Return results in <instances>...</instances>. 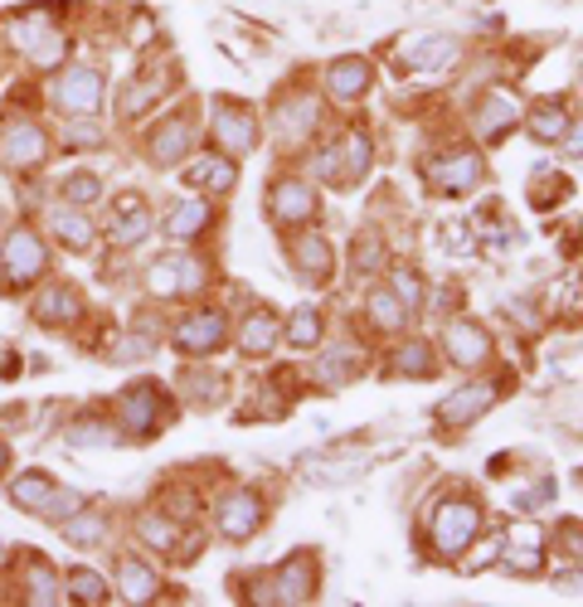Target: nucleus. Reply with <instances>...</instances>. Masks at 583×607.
<instances>
[{
  "mask_svg": "<svg viewBox=\"0 0 583 607\" xmlns=\"http://www.w3.org/2000/svg\"><path fill=\"white\" fill-rule=\"evenodd\" d=\"M340 165H346V181L364 175V165H370V136H364L360 127L346 132V146H340Z\"/></svg>",
  "mask_w": 583,
  "mask_h": 607,
  "instance_id": "obj_38",
  "label": "nucleus"
},
{
  "mask_svg": "<svg viewBox=\"0 0 583 607\" xmlns=\"http://www.w3.org/2000/svg\"><path fill=\"white\" fill-rule=\"evenodd\" d=\"M214 520H219V535L224 540H248L263 525V500H258L253 491H234V496L219 500Z\"/></svg>",
  "mask_w": 583,
  "mask_h": 607,
  "instance_id": "obj_10",
  "label": "nucleus"
},
{
  "mask_svg": "<svg viewBox=\"0 0 583 607\" xmlns=\"http://www.w3.org/2000/svg\"><path fill=\"white\" fill-rule=\"evenodd\" d=\"M69 593L78 603H108V583H102V573H92V569H73L69 573Z\"/></svg>",
  "mask_w": 583,
  "mask_h": 607,
  "instance_id": "obj_39",
  "label": "nucleus"
},
{
  "mask_svg": "<svg viewBox=\"0 0 583 607\" xmlns=\"http://www.w3.org/2000/svg\"><path fill=\"white\" fill-rule=\"evenodd\" d=\"M5 462H10V457H5V443H0V472H5Z\"/></svg>",
  "mask_w": 583,
  "mask_h": 607,
  "instance_id": "obj_51",
  "label": "nucleus"
},
{
  "mask_svg": "<svg viewBox=\"0 0 583 607\" xmlns=\"http://www.w3.org/2000/svg\"><path fill=\"white\" fill-rule=\"evenodd\" d=\"M287 340L297 345V350H311V345L321 340V311H311V307L292 311V321H287Z\"/></svg>",
  "mask_w": 583,
  "mask_h": 607,
  "instance_id": "obj_37",
  "label": "nucleus"
},
{
  "mask_svg": "<svg viewBox=\"0 0 583 607\" xmlns=\"http://www.w3.org/2000/svg\"><path fill=\"white\" fill-rule=\"evenodd\" d=\"M443 248H452V253H472V244H467V228L462 224H443Z\"/></svg>",
  "mask_w": 583,
  "mask_h": 607,
  "instance_id": "obj_48",
  "label": "nucleus"
},
{
  "mask_svg": "<svg viewBox=\"0 0 583 607\" xmlns=\"http://www.w3.org/2000/svg\"><path fill=\"white\" fill-rule=\"evenodd\" d=\"M54 102H59V112L92 117V112L102 108V73L98 69H69L64 78L54 83Z\"/></svg>",
  "mask_w": 583,
  "mask_h": 607,
  "instance_id": "obj_4",
  "label": "nucleus"
},
{
  "mask_svg": "<svg viewBox=\"0 0 583 607\" xmlns=\"http://www.w3.org/2000/svg\"><path fill=\"white\" fill-rule=\"evenodd\" d=\"M321 374H326L331 384H346L350 374H360V355L356 350H336L326 364H321Z\"/></svg>",
  "mask_w": 583,
  "mask_h": 607,
  "instance_id": "obj_45",
  "label": "nucleus"
},
{
  "mask_svg": "<svg viewBox=\"0 0 583 607\" xmlns=\"http://www.w3.org/2000/svg\"><path fill=\"white\" fill-rule=\"evenodd\" d=\"M492 384H462V389L452 394L443 408H437V423L443 428H467V423H476V418L492 408Z\"/></svg>",
  "mask_w": 583,
  "mask_h": 607,
  "instance_id": "obj_15",
  "label": "nucleus"
},
{
  "mask_svg": "<svg viewBox=\"0 0 583 607\" xmlns=\"http://www.w3.org/2000/svg\"><path fill=\"white\" fill-rule=\"evenodd\" d=\"M457 64V39L447 35H409L399 45V69L409 73H433V69H452Z\"/></svg>",
  "mask_w": 583,
  "mask_h": 607,
  "instance_id": "obj_7",
  "label": "nucleus"
},
{
  "mask_svg": "<svg viewBox=\"0 0 583 607\" xmlns=\"http://www.w3.org/2000/svg\"><path fill=\"white\" fill-rule=\"evenodd\" d=\"M117 583H122V598H127V603H151L156 593H161V583H156V573L146 569L141 559H132V554L117 563Z\"/></svg>",
  "mask_w": 583,
  "mask_h": 607,
  "instance_id": "obj_24",
  "label": "nucleus"
},
{
  "mask_svg": "<svg viewBox=\"0 0 583 607\" xmlns=\"http://www.w3.org/2000/svg\"><path fill=\"white\" fill-rule=\"evenodd\" d=\"M185 181L200 185V190H214V195H228L238 185V171L224 161V156H204V161H195L190 171H185Z\"/></svg>",
  "mask_w": 583,
  "mask_h": 607,
  "instance_id": "obj_23",
  "label": "nucleus"
},
{
  "mask_svg": "<svg viewBox=\"0 0 583 607\" xmlns=\"http://www.w3.org/2000/svg\"><path fill=\"white\" fill-rule=\"evenodd\" d=\"M204 224H210V205H200V200L181 205L171 219H165V228H171V238H181V244H185V238H195V234H200Z\"/></svg>",
  "mask_w": 583,
  "mask_h": 607,
  "instance_id": "obj_34",
  "label": "nucleus"
},
{
  "mask_svg": "<svg viewBox=\"0 0 583 607\" xmlns=\"http://www.w3.org/2000/svg\"><path fill=\"white\" fill-rule=\"evenodd\" d=\"M137 535L146 544H156V549H175V525H171V520H161V516H141Z\"/></svg>",
  "mask_w": 583,
  "mask_h": 607,
  "instance_id": "obj_43",
  "label": "nucleus"
},
{
  "mask_svg": "<svg viewBox=\"0 0 583 607\" xmlns=\"http://www.w3.org/2000/svg\"><path fill=\"white\" fill-rule=\"evenodd\" d=\"M25 598L29 603H59V573L49 569L45 559H29V573H25Z\"/></svg>",
  "mask_w": 583,
  "mask_h": 607,
  "instance_id": "obj_30",
  "label": "nucleus"
},
{
  "mask_svg": "<svg viewBox=\"0 0 583 607\" xmlns=\"http://www.w3.org/2000/svg\"><path fill=\"white\" fill-rule=\"evenodd\" d=\"M73 443H78V447H92V443L108 447V443H112V433H108L102 423H78V428H73Z\"/></svg>",
  "mask_w": 583,
  "mask_h": 607,
  "instance_id": "obj_47",
  "label": "nucleus"
},
{
  "mask_svg": "<svg viewBox=\"0 0 583 607\" xmlns=\"http://www.w3.org/2000/svg\"><path fill=\"white\" fill-rule=\"evenodd\" d=\"M394 297H399L404 301V307H423V277H419V272H413V268H394Z\"/></svg>",
  "mask_w": 583,
  "mask_h": 607,
  "instance_id": "obj_42",
  "label": "nucleus"
},
{
  "mask_svg": "<svg viewBox=\"0 0 583 607\" xmlns=\"http://www.w3.org/2000/svg\"><path fill=\"white\" fill-rule=\"evenodd\" d=\"M10 39H15L20 49H25L29 64H35V69H54L59 59L69 54V49H64V35H59V29L49 25V15L15 20V25H10Z\"/></svg>",
  "mask_w": 583,
  "mask_h": 607,
  "instance_id": "obj_2",
  "label": "nucleus"
},
{
  "mask_svg": "<svg viewBox=\"0 0 583 607\" xmlns=\"http://www.w3.org/2000/svg\"><path fill=\"white\" fill-rule=\"evenodd\" d=\"M98 141H102V132L88 127V122H78V127L69 132V146H98Z\"/></svg>",
  "mask_w": 583,
  "mask_h": 607,
  "instance_id": "obj_49",
  "label": "nucleus"
},
{
  "mask_svg": "<svg viewBox=\"0 0 583 607\" xmlns=\"http://www.w3.org/2000/svg\"><path fill=\"white\" fill-rule=\"evenodd\" d=\"M146 287H151L156 297L200 292L204 287V263H195V258H161V263L146 268Z\"/></svg>",
  "mask_w": 583,
  "mask_h": 607,
  "instance_id": "obj_9",
  "label": "nucleus"
},
{
  "mask_svg": "<svg viewBox=\"0 0 583 607\" xmlns=\"http://www.w3.org/2000/svg\"><path fill=\"white\" fill-rule=\"evenodd\" d=\"M326 83H331V92H336L340 102H356L360 92L374 83V69H370V59L350 54V59H336V64L326 69Z\"/></svg>",
  "mask_w": 583,
  "mask_h": 607,
  "instance_id": "obj_18",
  "label": "nucleus"
},
{
  "mask_svg": "<svg viewBox=\"0 0 583 607\" xmlns=\"http://www.w3.org/2000/svg\"><path fill=\"white\" fill-rule=\"evenodd\" d=\"M146 234H151V209H146L137 195H122L117 219H112V238H117L122 248H132V244H141Z\"/></svg>",
  "mask_w": 583,
  "mask_h": 607,
  "instance_id": "obj_21",
  "label": "nucleus"
},
{
  "mask_svg": "<svg viewBox=\"0 0 583 607\" xmlns=\"http://www.w3.org/2000/svg\"><path fill=\"white\" fill-rule=\"evenodd\" d=\"M317 579H321L317 559H311V554H292L273 579V598L277 603H311L317 598Z\"/></svg>",
  "mask_w": 583,
  "mask_h": 607,
  "instance_id": "obj_11",
  "label": "nucleus"
},
{
  "mask_svg": "<svg viewBox=\"0 0 583 607\" xmlns=\"http://www.w3.org/2000/svg\"><path fill=\"white\" fill-rule=\"evenodd\" d=\"M83 506H88V500H83L78 491H59V486H54V496H49V506H45V520H54V525H59V520L78 516Z\"/></svg>",
  "mask_w": 583,
  "mask_h": 607,
  "instance_id": "obj_44",
  "label": "nucleus"
},
{
  "mask_svg": "<svg viewBox=\"0 0 583 607\" xmlns=\"http://www.w3.org/2000/svg\"><path fill=\"white\" fill-rule=\"evenodd\" d=\"M364 311H370L374 326H384V331H399V326H404V301L394 297V292H370Z\"/></svg>",
  "mask_w": 583,
  "mask_h": 607,
  "instance_id": "obj_36",
  "label": "nucleus"
},
{
  "mask_svg": "<svg viewBox=\"0 0 583 607\" xmlns=\"http://www.w3.org/2000/svg\"><path fill=\"white\" fill-rule=\"evenodd\" d=\"M98 195H102L98 175H69V181H64V200L69 205H92Z\"/></svg>",
  "mask_w": 583,
  "mask_h": 607,
  "instance_id": "obj_46",
  "label": "nucleus"
},
{
  "mask_svg": "<svg viewBox=\"0 0 583 607\" xmlns=\"http://www.w3.org/2000/svg\"><path fill=\"white\" fill-rule=\"evenodd\" d=\"M54 234H59V244L73 248V253L92 248V224L78 214V209H64V214H54Z\"/></svg>",
  "mask_w": 583,
  "mask_h": 607,
  "instance_id": "obj_33",
  "label": "nucleus"
},
{
  "mask_svg": "<svg viewBox=\"0 0 583 607\" xmlns=\"http://www.w3.org/2000/svg\"><path fill=\"white\" fill-rule=\"evenodd\" d=\"M429 175H433L437 195H467V190H476V181H482V156L476 151H447L429 165Z\"/></svg>",
  "mask_w": 583,
  "mask_h": 607,
  "instance_id": "obj_6",
  "label": "nucleus"
},
{
  "mask_svg": "<svg viewBox=\"0 0 583 607\" xmlns=\"http://www.w3.org/2000/svg\"><path fill=\"white\" fill-rule=\"evenodd\" d=\"M49 496H54V476H45V472H25L10 486V500H15L20 510H35V516H45Z\"/></svg>",
  "mask_w": 583,
  "mask_h": 607,
  "instance_id": "obj_25",
  "label": "nucleus"
},
{
  "mask_svg": "<svg viewBox=\"0 0 583 607\" xmlns=\"http://www.w3.org/2000/svg\"><path fill=\"white\" fill-rule=\"evenodd\" d=\"M292 268L301 272V277L311 282V287H326L331 268H336V258H331V244L321 234H307L292 244Z\"/></svg>",
  "mask_w": 583,
  "mask_h": 607,
  "instance_id": "obj_16",
  "label": "nucleus"
},
{
  "mask_svg": "<svg viewBox=\"0 0 583 607\" xmlns=\"http://www.w3.org/2000/svg\"><path fill=\"white\" fill-rule=\"evenodd\" d=\"M565 195H569V181L559 171H535V181H530V200H535V209H555V205H565Z\"/></svg>",
  "mask_w": 583,
  "mask_h": 607,
  "instance_id": "obj_32",
  "label": "nucleus"
},
{
  "mask_svg": "<svg viewBox=\"0 0 583 607\" xmlns=\"http://www.w3.org/2000/svg\"><path fill=\"white\" fill-rule=\"evenodd\" d=\"M45 156H49V141L35 122H10L5 136H0V165H10V171H35Z\"/></svg>",
  "mask_w": 583,
  "mask_h": 607,
  "instance_id": "obj_5",
  "label": "nucleus"
},
{
  "mask_svg": "<svg viewBox=\"0 0 583 607\" xmlns=\"http://www.w3.org/2000/svg\"><path fill=\"white\" fill-rule=\"evenodd\" d=\"M0 559H5V544H0Z\"/></svg>",
  "mask_w": 583,
  "mask_h": 607,
  "instance_id": "obj_52",
  "label": "nucleus"
},
{
  "mask_svg": "<svg viewBox=\"0 0 583 607\" xmlns=\"http://www.w3.org/2000/svg\"><path fill=\"white\" fill-rule=\"evenodd\" d=\"M311 214H317V195H311V185H301V181L273 185V219L277 224H307Z\"/></svg>",
  "mask_w": 583,
  "mask_h": 607,
  "instance_id": "obj_17",
  "label": "nucleus"
},
{
  "mask_svg": "<svg viewBox=\"0 0 583 607\" xmlns=\"http://www.w3.org/2000/svg\"><path fill=\"white\" fill-rule=\"evenodd\" d=\"M45 272V244L35 238V228H10L5 248H0V277L5 282H35Z\"/></svg>",
  "mask_w": 583,
  "mask_h": 607,
  "instance_id": "obj_3",
  "label": "nucleus"
},
{
  "mask_svg": "<svg viewBox=\"0 0 583 607\" xmlns=\"http://www.w3.org/2000/svg\"><path fill=\"white\" fill-rule=\"evenodd\" d=\"M516 117H520V112H516V102L501 98V92H492V98L482 102V112H476V122H482L476 132H482L486 141H496V136H506L510 127H516Z\"/></svg>",
  "mask_w": 583,
  "mask_h": 607,
  "instance_id": "obj_27",
  "label": "nucleus"
},
{
  "mask_svg": "<svg viewBox=\"0 0 583 607\" xmlns=\"http://www.w3.org/2000/svg\"><path fill=\"white\" fill-rule=\"evenodd\" d=\"M185 151H190V127H185V122H165V127L151 136V161L156 165L185 161Z\"/></svg>",
  "mask_w": 583,
  "mask_h": 607,
  "instance_id": "obj_26",
  "label": "nucleus"
},
{
  "mask_svg": "<svg viewBox=\"0 0 583 607\" xmlns=\"http://www.w3.org/2000/svg\"><path fill=\"white\" fill-rule=\"evenodd\" d=\"M486 355H492V336H486L476 321H452V326H447V360L452 364L476 370V364H486Z\"/></svg>",
  "mask_w": 583,
  "mask_h": 607,
  "instance_id": "obj_14",
  "label": "nucleus"
},
{
  "mask_svg": "<svg viewBox=\"0 0 583 607\" xmlns=\"http://www.w3.org/2000/svg\"><path fill=\"white\" fill-rule=\"evenodd\" d=\"M530 132H535V141H565V132H569L565 102H559V98L539 102V108L530 112Z\"/></svg>",
  "mask_w": 583,
  "mask_h": 607,
  "instance_id": "obj_28",
  "label": "nucleus"
},
{
  "mask_svg": "<svg viewBox=\"0 0 583 607\" xmlns=\"http://www.w3.org/2000/svg\"><path fill=\"white\" fill-rule=\"evenodd\" d=\"M476 530H482V510L472 500H443L433 516V549L443 559H452V554H462L472 544Z\"/></svg>",
  "mask_w": 583,
  "mask_h": 607,
  "instance_id": "obj_1",
  "label": "nucleus"
},
{
  "mask_svg": "<svg viewBox=\"0 0 583 607\" xmlns=\"http://www.w3.org/2000/svg\"><path fill=\"white\" fill-rule=\"evenodd\" d=\"M214 136H219V146H224L228 156H248V151L258 146V122H253V112H244V108H234V102L219 98V102H214Z\"/></svg>",
  "mask_w": 583,
  "mask_h": 607,
  "instance_id": "obj_8",
  "label": "nucleus"
},
{
  "mask_svg": "<svg viewBox=\"0 0 583 607\" xmlns=\"http://www.w3.org/2000/svg\"><path fill=\"white\" fill-rule=\"evenodd\" d=\"M433 370H437V364H433V350H429V345H419V340L404 345V350L394 355V374H409V380H429Z\"/></svg>",
  "mask_w": 583,
  "mask_h": 607,
  "instance_id": "obj_35",
  "label": "nucleus"
},
{
  "mask_svg": "<svg viewBox=\"0 0 583 607\" xmlns=\"http://www.w3.org/2000/svg\"><path fill=\"white\" fill-rule=\"evenodd\" d=\"M506 569L510 573H539L545 554H539V525H516L506 544Z\"/></svg>",
  "mask_w": 583,
  "mask_h": 607,
  "instance_id": "obj_19",
  "label": "nucleus"
},
{
  "mask_svg": "<svg viewBox=\"0 0 583 607\" xmlns=\"http://www.w3.org/2000/svg\"><path fill=\"white\" fill-rule=\"evenodd\" d=\"M565 151L569 156H583V122H574V132L565 136Z\"/></svg>",
  "mask_w": 583,
  "mask_h": 607,
  "instance_id": "obj_50",
  "label": "nucleus"
},
{
  "mask_svg": "<svg viewBox=\"0 0 583 607\" xmlns=\"http://www.w3.org/2000/svg\"><path fill=\"white\" fill-rule=\"evenodd\" d=\"M277 345V317L273 311H248L244 317V331H238V350L244 355H268Z\"/></svg>",
  "mask_w": 583,
  "mask_h": 607,
  "instance_id": "obj_22",
  "label": "nucleus"
},
{
  "mask_svg": "<svg viewBox=\"0 0 583 607\" xmlns=\"http://www.w3.org/2000/svg\"><path fill=\"white\" fill-rule=\"evenodd\" d=\"M384 258H389V253H384V238L380 234H360L356 238V258H350V263H356L360 277H364V272H380Z\"/></svg>",
  "mask_w": 583,
  "mask_h": 607,
  "instance_id": "obj_40",
  "label": "nucleus"
},
{
  "mask_svg": "<svg viewBox=\"0 0 583 607\" xmlns=\"http://www.w3.org/2000/svg\"><path fill=\"white\" fill-rule=\"evenodd\" d=\"M156 98H165V83L161 78H137L127 92H122V102H117V112H122V122H132V117H141L146 108H151Z\"/></svg>",
  "mask_w": 583,
  "mask_h": 607,
  "instance_id": "obj_29",
  "label": "nucleus"
},
{
  "mask_svg": "<svg viewBox=\"0 0 583 607\" xmlns=\"http://www.w3.org/2000/svg\"><path fill=\"white\" fill-rule=\"evenodd\" d=\"M161 413H165V399L156 384H141V389L122 394V423H127V433H137L141 443L161 428Z\"/></svg>",
  "mask_w": 583,
  "mask_h": 607,
  "instance_id": "obj_12",
  "label": "nucleus"
},
{
  "mask_svg": "<svg viewBox=\"0 0 583 607\" xmlns=\"http://www.w3.org/2000/svg\"><path fill=\"white\" fill-rule=\"evenodd\" d=\"M317 122H321V102L317 98H297V102H287V108L277 112V127H283L287 136H307Z\"/></svg>",
  "mask_w": 583,
  "mask_h": 607,
  "instance_id": "obj_31",
  "label": "nucleus"
},
{
  "mask_svg": "<svg viewBox=\"0 0 583 607\" xmlns=\"http://www.w3.org/2000/svg\"><path fill=\"white\" fill-rule=\"evenodd\" d=\"M64 535H69L73 544H98V540H102V520L92 516L88 506H83L78 516H69V520H64Z\"/></svg>",
  "mask_w": 583,
  "mask_h": 607,
  "instance_id": "obj_41",
  "label": "nucleus"
},
{
  "mask_svg": "<svg viewBox=\"0 0 583 607\" xmlns=\"http://www.w3.org/2000/svg\"><path fill=\"white\" fill-rule=\"evenodd\" d=\"M35 317L45 321V326H59V321H83V297L64 282H54V287H45V297L35 301Z\"/></svg>",
  "mask_w": 583,
  "mask_h": 607,
  "instance_id": "obj_20",
  "label": "nucleus"
},
{
  "mask_svg": "<svg viewBox=\"0 0 583 607\" xmlns=\"http://www.w3.org/2000/svg\"><path fill=\"white\" fill-rule=\"evenodd\" d=\"M224 317L219 311H200V317H190L185 326H175V350L181 355H210V350H219L224 345Z\"/></svg>",
  "mask_w": 583,
  "mask_h": 607,
  "instance_id": "obj_13",
  "label": "nucleus"
}]
</instances>
